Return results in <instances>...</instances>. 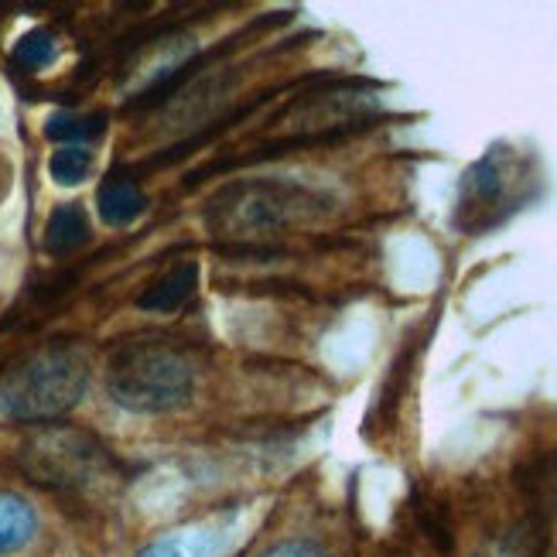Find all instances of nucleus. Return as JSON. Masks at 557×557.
<instances>
[{
    "instance_id": "f03ea898",
    "label": "nucleus",
    "mask_w": 557,
    "mask_h": 557,
    "mask_svg": "<svg viewBox=\"0 0 557 557\" xmlns=\"http://www.w3.org/2000/svg\"><path fill=\"white\" fill-rule=\"evenodd\" d=\"M89 386V359L76 346H52L21 362L0 383V414L48 424L76 407Z\"/></svg>"
},
{
    "instance_id": "7ed1b4c3",
    "label": "nucleus",
    "mask_w": 557,
    "mask_h": 557,
    "mask_svg": "<svg viewBox=\"0 0 557 557\" xmlns=\"http://www.w3.org/2000/svg\"><path fill=\"white\" fill-rule=\"evenodd\" d=\"M308 196L301 188L277 182H244L230 185L209 202L206 223L215 236L230 239H260L274 236L281 226L295 223L305 212Z\"/></svg>"
},
{
    "instance_id": "f8f14e48",
    "label": "nucleus",
    "mask_w": 557,
    "mask_h": 557,
    "mask_svg": "<svg viewBox=\"0 0 557 557\" xmlns=\"http://www.w3.org/2000/svg\"><path fill=\"white\" fill-rule=\"evenodd\" d=\"M137 557H209L206 537L199 534H175V537H164L151 547H144Z\"/></svg>"
},
{
    "instance_id": "20e7f679",
    "label": "nucleus",
    "mask_w": 557,
    "mask_h": 557,
    "mask_svg": "<svg viewBox=\"0 0 557 557\" xmlns=\"http://www.w3.org/2000/svg\"><path fill=\"white\" fill-rule=\"evenodd\" d=\"M103 448L76 428H45L21 448V469L41 486L72 490L100 472Z\"/></svg>"
},
{
    "instance_id": "f257e3e1",
    "label": "nucleus",
    "mask_w": 557,
    "mask_h": 557,
    "mask_svg": "<svg viewBox=\"0 0 557 557\" xmlns=\"http://www.w3.org/2000/svg\"><path fill=\"white\" fill-rule=\"evenodd\" d=\"M191 362L161 338L124 343L107 367V394L131 414H168L191 397Z\"/></svg>"
},
{
    "instance_id": "ddd939ff",
    "label": "nucleus",
    "mask_w": 557,
    "mask_h": 557,
    "mask_svg": "<svg viewBox=\"0 0 557 557\" xmlns=\"http://www.w3.org/2000/svg\"><path fill=\"white\" fill-rule=\"evenodd\" d=\"M263 557H325V554L308 541H284V544L271 547Z\"/></svg>"
},
{
    "instance_id": "9b49d317",
    "label": "nucleus",
    "mask_w": 557,
    "mask_h": 557,
    "mask_svg": "<svg viewBox=\"0 0 557 557\" xmlns=\"http://www.w3.org/2000/svg\"><path fill=\"white\" fill-rule=\"evenodd\" d=\"M92 172V151L89 148H59L48 158V175L59 185H79Z\"/></svg>"
},
{
    "instance_id": "0eeeda50",
    "label": "nucleus",
    "mask_w": 557,
    "mask_h": 557,
    "mask_svg": "<svg viewBox=\"0 0 557 557\" xmlns=\"http://www.w3.org/2000/svg\"><path fill=\"white\" fill-rule=\"evenodd\" d=\"M89 239V215L79 202L55 206L45 223V250L52 257H69L76 253Z\"/></svg>"
},
{
    "instance_id": "6e6552de",
    "label": "nucleus",
    "mask_w": 557,
    "mask_h": 557,
    "mask_svg": "<svg viewBox=\"0 0 557 557\" xmlns=\"http://www.w3.org/2000/svg\"><path fill=\"white\" fill-rule=\"evenodd\" d=\"M38 517L28 499L0 490V554H17L32 544Z\"/></svg>"
},
{
    "instance_id": "423d86ee",
    "label": "nucleus",
    "mask_w": 557,
    "mask_h": 557,
    "mask_svg": "<svg viewBox=\"0 0 557 557\" xmlns=\"http://www.w3.org/2000/svg\"><path fill=\"white\" fill-rule=\"evenodd\" d=\"M96 209H100V220L107 226H131L148 209V196H144L137 178L113 172L96 191Z\"/></svg>"
},
{
    "instance_id": "1a4fd4ad",
    "label": "nucleus",
    "mask_w": 557,
    "mask_h": 557,
    "mask_svg": "<svg viewBox=\"0 0 557 557\" xmlns=\"http://www.w3.org/2000/svg\"><path fill=\"white\" fill-rule=\"evenodd\" d=\"M107 131V116L103 113H72L59 110L45 120V134L48 140H55L59 148H86L89 140L103 137Z\"/></svg>"
},
{
    "instance_id": "39448f33",
    "label": "nucleus",
    "mask_w": 557,
    "mask_h": 557,
    "mask_svg": "<svg viewBox=\"0 0 557 557\" xmlns=\"http://www.w3.org/2000/svg\"><path fill=\"white\" fill-rule=\"evenodd\" d=\"M199 287V263H178V268L164 271L158 281L148 284V290L137 298V308L144 311H154V314H168V311H178L182 305H188V298L196 295Z\"/></svg>"
},
{
    "instance_id": "9d476101",
    "label": "nucleus",
    "mask_w": 557,
    "mask_h": 557,
    "mask_svg": "<svg viewBox=\"0 0 557 557\" xmlns=\"http://www.w3.org/2000/svg\"><path fill=\"white\" fill-rule=\"evenodd\" d=\"M55 55H59V41H55L52 32H45V28H35V32H28V35H21L17 45H14V52H11V59H14L21 69H32V72H35V69H45V65H52Z\"/></svg>"
}]
</instances>
